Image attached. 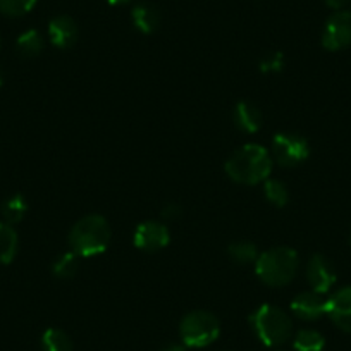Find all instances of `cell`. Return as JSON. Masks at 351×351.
<instances>
[{"mask_svg":"<svg viewBox=\"0 0 351 351\" xmlns=\"http://www.w3.org/2000/svg\"><path fill=\"white\" fill-rule=\"evenodd\" d=\"M221 332L217 317L205 310H195L184 315L180 324L181 341L186 348H205L214 343Z\"/></svg>","mask_w":351,"mask_h":351,"instance_id":"5b68a950","label":"cell"},{"mask_svg":"<svg viewBox=\"0 0 351 351\" xmlns=\"http://www.w3.org/2000/svg\"><path fill=\"white\" fill-rule=\"evenodd\" d=\"M322 45L330 52L351 45V12L336 11L327 19L322 32Z\"/></svg>","mask_w":351,"mask_h":351,"instance_id":"52a82bcc","label":"cell"},{"mask_svg":"<svg viewBox=\"0 0 351 351\" xmlns=\"http://www.w3.org/2000/svg\"><path fill=\"white\" fill-rule=\"evenodd\" d=\"M263 193H265V198H267L272 205H276V207H286L289 202L288 188H286V184L279 180H265Z\"/></svg>","mask_w":351,"mask_h":351,"instance_id":"7402d4cb","label":"cell"},{"mask_svg":"<svg viewBox=\"0 0 351 351\" xmlns=\"http://www.w3.org/2000/svg\"><path fill=\"white\" fill-rule=\"evenodd\" d=\"M42 350L43 351H74L73 343H71L69 336L64 330L47 329L42 336Z\"/></svg>","mask_w":351,"mask_h":351,"instance_id":"ffe728a7","label":"cell"},{"mask_svg":"<svg viewBox=\"0 0 351 351\" xmlns=\"http://www.w3.org/2000/svg\"><path fill=\"white\" fill-rule=\"evenodd\" d=\"M19 239L12 224L0 222V263H11L18 255Z\"/></svg>","mask_w":351,"mask_h":351,"instance_id":"9a60e30c","label":"cell"},{"mask_svg":"<svg viewBox=\"0 0 351 351\" xmlns=\"http://www.w3.org/2000/svg\"><path fill=\"white\" fill-rule=\"evenodd\" d=\"M16 49H18L19 56L25 59H33L38 57L43 50V38L36 29H28L23 35H19L18 42H16Z\"/></svg>","mask_w":351,"mask_h":351,"instance_id":"2e32d148","label":"cell"},{"mask_svg":"<svg viewBox=\"0 0 351 351\" xmlns=\"http://www.w3.org/2000/svg\"><path fill=\"white\" fill-rule=\"evenodd\" d=\"M350 245H351V232H350Z\"/></svg>","mask_w":351,"mask_h":351,"instance_id":"f546056e","label":"cell"},{"mask_svg":"<svg viewBox=\"0 0 351 351\" xmlns=\"http://www.w3.org/2000/svg\"><path fill=\"white\" fill-rule=\"evenodd\" d=\"M293 348L295 351H324L326 339L317 330L302 329L296 332L295 339H293Z\"/></svg>","mask_w":351,"mask_h":351,"instance_id":"ac0fdd59","label":"cell"},{"mask_svg":"<svg viewBox=\"0 0 351 351\" xmlns=\"http://www.w3.org/2000/svg\"><path fill=\"white\" fill-rule=\"evenodd\" d=\"M327 315L344 332H351V286L341 288L327 300Z\"/></svg>","mask_w":351,"mask_h":351,"instance_id":"30bf717a","label":"cell"},{"mask_svg":"<svg viewBox=\"0 0 351 351\" xmlns=\"http://www.w3.org/2000/svg\"><path fill=\"white\" fill-rule=\"evenodd\" d=\"M272 157L282 167H296L310 157L308 141L295 133H278L272 140Z\"/></svg>","mask_w":351,"mask_h":351,"instance_id":"8992f818","label":"cell"},{"mask_svg":"<svg viewBox=\"0 0 351 351\" xmlns=\"http://www.w3.org/2000/svg\"><path fill=\"white\" fill-rule=\"evenodd\" d=\"M326 310L327 300H324L322 295L315 291L300 293L291 303V312L298 319L306 320V322H312V320H317L322 315H326Z\"/></svg>","mask_w":351,"mask_h":351,"instance_id":"8fae6325","label":"cell"},{"mask_svg":"<svg viewBox=\"0 0 351 351\" xmlns=\"http://www.w3.org/2000/svg\"><path fill=\"white\" fill-rule=\"evenodd\" d=\"M107 2L112 5H117V4H124V2H130V0H107Z\"/></svg>","mask_w":351,"mask_h":351,"instance_id":"83f0119b","label":"cell"},{"mask_svg":"<svg viewBox=\"0 0 351 351\" xmlns=\"http://www.w3.org/2000/svg\"><path fill=\"white\" fill-rule=\"evenodd\" d=\"M0 212L4 215L8 224H18L25 219L26 212H28V204H26V198L23 195H12L8 200L2 204Z\"/></svg>","mask_w":351,"mask_h":351,"instance_id":"e0dca14e","label":"cell"},{"mask_svg":"<svg viewBox=\"0 0 351 351\" xmlns=\"http://www.w3.org/2000/svg\"><path fill=\"white\" fill-rule=\"evenodd\" d=\"M258 67L260 71L265 74L279 73V71H282V67H285V56H282L281 52L269 53L265 59H262V62H260Z\"/></svg>","mask_w":351,"mask_h":351,"instance_id":"cb8c5ba5","label":"cell"},{"mask_svg":"<svg viewBox=\"0 0 351 351\" xmlns=\"http://www.w3.org/2000/svg\"><path fill=\"white\" fill-rule=\"evenodd\" d=\"M253 332L265 346H281L291 337L293 322L288 313L274 305H262L250 317Z\"/></svg>","mask_w":351,"mask_h":351,"instance_id":"277c9868","label":"cell"},{"mask_svg":"<svg viewBox=\"0 0 351 351\" xmlns=\"http://www.w3.org/2000/svg\"><path fill=\"white\" fill-rule=\"evenodd\" d=\"M348 2H350V0H326V4L329 5L330 9H336V11H341Z\"/></svg>","mask_w":351,"mask_h":351,"instance_id":"484cf974","label":"cell"},{"mask_svg":"<svg viewBox=\"0 0 351 351\" xmlns=\"http://www.w3.org/2000/svg\"><path fill=\"white\" fill-rule=\"evenodd\" d=\"M296 271H298V255L288 246H276L260 253L255 262V272L258 279L272 288L291 282Z\"/></svg>","mask_w":351,"mask_h":351,"instance_id":"3957f363","label":"cell"},{"mask_svg":"<svg viewBox=\"0 0 351 351\" xmlns=\"http://www.w3.org/2000/svg\"><path fill=\"white\" fill-rule=\"evenodd\" d=\"M226 174L239 184H258L269 180L272 171V157L262 145L248 143L236 150L226 162Z\"/></svg>","mask_w":351,"mask_h":351,"instance_id":"6da1fadb","label":"cell"},{"mask_svg":"<svg viewBox=\"0 0 351 351\" xmlns=\"http://www.w3.org/2000/svg\"><path fill=\"white\" fill-rule=\"evenodd\" d=\"M306 281L312 286V291L326 295L336 282V271L332 263L322 255H313L306 265Z\"/></svg>","mask_w":351,"mask_h":351,"instance_id":"9c48e42d","label":"cell"},{"mask_svg":"<svg viewBox=\"0 0 351 351\" xmlns=\"http://www.w3.org/2000/svg\"><path fill=\"white\" fill-rule=\"evenodd\" d=\"M162 351H186L184 344H167Z\"/></svg>","mask_w":351,"mask_h":351,"instance_id":"4316f807","label":"cell"},{"mask_svg":"<svg viewBox=\"0 0 351 351\" xmlns=\"http://www.w3.org/2000/svg\"><path fill=\"white\" fill-rule=\"evenodd\" d=\"M229 256L234 260L236 263H255L258 258V250H256L255 243L252 241H234L229 245L228 248Z\"/></svg>","mask_w":351,"mask_h":351,"instance_id":"44dd1931","label":"cell"},{"mask_svg":"<svg viewBox=\"0 0 351 351\" xmlns=\"http://www.w3.org/2000/svg\"><path fill=\"white\" fill-rule=\"evenodd\" d=\"M131 19H133V25L136 26V29L143 35H150L160 25V12L155 5L147 4H138L134 5L133 11H131Z\"/></svg>","mask_w":351,"mask_h":351,"instance_id":"4fadbf2b","label":"cell"},{"mask_svg":"<svg viewBox=\"0 0 351 351\" xmlns=\"http://www.w3.org/2000/svg\"><path fill=\"white\" fill-rule=\"evenodd\" d=\"M160 215L165 219V221H176V219H180L181 215H183V208H181L178 204H167L164 208H162Z\"/></svg>","mask_w":351,"mask_h":351,"instance_id":"d4e9b609","label":"cell"},{"mask_svg":"<svg viewBox=\"0 0 351 351\" xmlns=\"http://www.w3.org/2000/svg\"><path fill=\"white\" fill-rule=\"evenodd\" d=\"M171 241V234H169L167 226L157 221H145L136 228L133 236V243L136 248L143 250V252H158V250L165 248Z\"/></svg>","mask_w":351,"mask_h":351,"instance_id":"ba28073f","label":"cell"},{"mask_svg":"<svg viewBox=\"0 0 351 351\" xmlns=\"http://www.w3.org/2000/svg\"><path fill=\"white\" fill-rule=\"evenodd\" d=\"M2 81L4 80H2V74H0V86H2Z\"/></svg>","mask_w":351,"mask_h":351,"instance_id":"f1b7e54d","label":"cell"},{"mask_svg":"<svg viewBox=\"0 0 351 351\" xmlns=\"http://www.w3.org/2000/svg\"><path fill=\"white\" fill-rule=\"evenodd\" d=\"M110 243V226L102 215L90 214L73 226L69 232L71 252L77 256H95L107 250Z\"/></svg>","mask_w":351,"mask_h":351,"instance_id":"7a4b0ae2","label":"cell"},{"mask_svg":"<svg viewBox=\"0 0 351 351\" xmlns=\"http://www.w3.org/2000/svg\"><path fill=\"white\" fill-rule=\"evenodd\" d=\"M36 0H0V12L11 18L25 16L35 8Z\"/></svg>","mask_w":351,"mask_h":351,"instance_id":"603a6c76","label":"cell"},{"mask_svg":"<svg viewBox=\"0 0 351 351\" xmlns=\"http://www.w3.org/2000/svg\"><path fill=\"white\" fill-rule=\"evenodd\" d=\"M77 269H80V256L74 252L62 253V255L57 256L56 262L52 263V274L59 279L74 278Z\"/></svg>","mask_w":351,"mask_h":351,"instance_id":"d6986e66","label":"cell"},{"mask_svg":"<svg viewBox=\"0 0 351 351\" xmlns=\"http://www.w3.org/2000/svg\"><path fill=\"white\" fill-rule=\"evenodd\" d=\"M49 36L57 49H71L77 40L76 23L69 16H57L49 23Z\"/></svg>","mask_w":351,"mask_h":351,"instance_id":"7c38bea8","label":"cell"},{"mask_svg":"<svg viewBox=\"0 0 351 351\" xmlns=\"http://www.w3.org/2000/svg\"><path fill=\"white\" fill-rule=\"evenodd\" d=\"M234 123L245 133H256L262 128V112L252 102H239L234 109Z\"/></svg>","mask_w":351,"mask_h":351,"instance_id":"5bb4252c","label":"cell"}]
</instances>
